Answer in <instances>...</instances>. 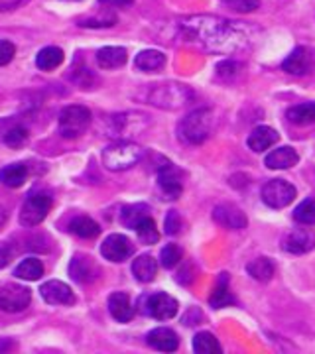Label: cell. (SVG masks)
Returning <instances> with one entry per match:
<instances>
[{"instance_id": "1", "label": "cell", "mask_w": 315, "mask_h": 354, "mask_svg": "<svg viewBox=\"0 0 315 354\" xmlns=\"http://www.w3.org/2000/svg\"><path fill=\"white\" fill-rule=\"evenodd\" d=\"M183 36L199 48L231 55L251 46V28L219 16H189L179 22Z\"/></svg>"}, {"instance_id": "2", "label": "cell", "mask_w": 315, "mask_h": 354, "mask_svg": "<svg viewBox=\"0 0 315 354\" xmlns=\"http://www.w3.org/2000/svg\"><path fill=\"white\" fill-rule=\"evenodd\" d=\"M215 127V116L209 109H197L189 113L181 122H179V138L188 144H203L211 136Z\"/></svg>"}, {"instance_id": "3", "label": "cell", "mask_w": 315, "mask_h": 354, "mask_svg": "<svg viewBox=\"0 0 315 354\" xmlns=\"http://www.w3.org/2000/svg\"><path fill=\"white\" fill-rule=\"evenodd\" d=\"M142 156H144L142 146L134 144V142L120 140L102 150V165L111 171H125V169H130L132 165L138 164Z\"/></svg>"}, {"instance_id": "4", "label": "cell", "mask_w": 315, "mask_h": 354, "mask_svg": "<svg viewBox=\"0 0 315 354\" xmlns=\"http://www.w3.org/2000/svg\"><path fill=\"white\" fill-rule=\"evenodd\" d=\"M191 101H193V91L181 83L154 85L148 93V102L165 111H177Z\"/></svg>"}, {"instance_id": "5", "label": "cell", "mask_w": 315, "mask_h": 354, "mask_svg": "<svg viewBox=\"0 0 315 354\" xmlns=\"http://www.w3.org/2000/svg\"><path fill=\"white\" fill-rule=\"evenodd\" d=\"M91 120H93V114L85 106L81 104L65 106L60 114V134L67 140L79 138L81 134L87 132Z\"/></svg>"}, {"instance_id": "6", "label": "cell", "mask_w": 315, "mask_h": 354, "mask_svg": "<svg viewBox=\"0 0 315 354\" xmlns=\"http://www.w3.org/2000/svg\"><path fill=\"white\" fill-rule=\"evenodd\" d=\"M51 211V197L48 193H34L30 195L20 209V225L26 228L38 227Z\"/></svg>"}, {"instance_id": "7", "label": "cell", "mask_w": 315, "mask_h": 354, "mask_svg": "<svg viewBox=\"0 0 315 354\" xmlns=\"http://www.w3.org/2000/svg\"><path fill=\"white\" fill-rule=\"evenodd\" d=\"M32 304V291L20 283H6L0 288V309L6 313H20Z\"/></svg>"}, {"instance_id": "8", "label": "cell", "mask_w": 315, "mask_h": 354, "mask_svg": "<svg viewBox=\"0 0 315 354\" xmlns=\"http://www.w3.org/2000/svg\"><path fill=\"white\" fill-rule=\"evenodd\" d=\"M296 187L286 179H270L262 187V201L270 209H284L296 199Z\"/></svg>"}, {"instance_id": "9", "label": "cell", "mask_w": 315, "mask_h": 354, "mask_svg": "<svg viewBox=\"0 0 315 354\" xmlns=\"http://www.w3.org/2000/svg\"><path fill=\"white\" fill-rule=\"evenodd\" d=\"M177 301L168 295L164 291H158V293H152L144 299V313L150 315L152 319H158V321H168V319H174L177 315Z\"/></svg>"}, {"instance_id": "10", "label": "cell", "mask_w": 315, "mask_h": 354, "mask_svg": "<svg viewBox=\"0 0 315 354\" xmlns=\"http://www.w3.org/2000/svg\"><path fill=\"white\" fill-rule=\"evenodd\" d=\"M282 69L290 75H307L315 69V51L312 48L305 46H298L296 50L291 51L290 55L284 59Z\"/></svg>"}, {"instance_id": "11", "label": "cell", "mask_w": 315, "mask_h": 354, "mask_svg": "<svg viewBox=\"0 0 315 354\" xmlns=\"http://www.w3.org/2000/svg\"><path fill=\"white\" fill-rule=\"evenodd\" d=\"M282 248L288 254H307L315 248V232L312 228H294L290 230L284 241Z\"/></svg>"}, {"instance_id": "12", "label": "cell", "mask_w": 315, "mask_h": 354, "mask_svg": "<svg viewBox=\"0 0 315 354\" xmlns=\"http://www.w3.org/2000/svg\"><path fill=\"white\" fill-rule=\"evenodd\" d=\"M101 254L111 262H125L134 254V244L125 234H111L101 244Z\"/></svg>"}, {"instance_id": "13", "label": "cell", "mask_w": 315, "mask_h": 354, "mask_svg": "<svg viewBox=\"0 0 315 354\" xmlns=\"http://www.w3.org/2000/svg\"><path fill=\"white\" fill-rule=\"evenodd\" d=\"M39 293H42V299L50 305L75 304V293H73V290H71L67 283L60 281V279H50V281H46V283L39 288Z\"/></svg>"}, {"instance_id": "14", "label": "cell", "mask_w": 315, "mask_h": 354, "mask_svg": "<svg viewBox=\"0 0 315 354\" xmlns=\"http://www.w3.org/2000/svg\"><path fill=\"white\" fill-rule=\"evenodd\" d=\"M213 218L217 225L228 228V230H242V228L249 225L246 215L240 211L239 207L228 205V203H223V205H217L215 207Z\"/></svg>"}, {"instance_id": "15", "label": "cell", "mask_w": 315, "mask_h": 354, "mask_svg": "<svg viewBox=\"0 0 315 354\" xmlns=\"http://www.w3.org/2000/svg\"><path fill=\"white\" fill-rule=\"evenodd\" d=\"M69 276L79 283H91L99 278V266L87 254H79L69 264Z\"/></svg>"}, {"instance_id": "16", "label": "cell", "mask_w": 315, "mask_h": 354, "mask_svg": "<svg viewBox=\"0 0 315 354\" xmlns=\"http://www.w3.org/2000/svg\"><path fill=\"white\" fill-rule=\"evenodd\" d=\"M158 185L164 195V199H177L181 195V179L174 165L165 162L160 169H158Z\"/></svg>"}, {"instance_id": "17", "label": "cell", "mask_w": 315, "mask_h": 354, "mask_svg": "<svg viewBox=\"0 0 315 354\" xmlns=\"http://www.w3.org/2000/svg\"><path fill=\"white\" fill-rule=\"evenodd\" d=\"M146 341H148L152 348H156L160 353H174L179 346L177 335L172 329H168V327H158V329L150 330Z\"/></svg>"}, {"instance_id": "18", "label": "cell", "mask_w": 315, "mask_h": 354, "mask_svg": "<svg viewBox=\"0 0 315 354\" xmlns=\"http://www.w3.org/2000/svg\"><path fill=\"white\" fill-rule=\"evenodd\" d=\"M278 140H280V134L274 128L258 127L252 130L246 144H249V148H251L252 152H266V150H270L276 144Z\"/></svg>"}, {"instance_id": "19", "label": "cell", "mask_w": 315, "mask_h": 354, "mask_svg": "<svg viewBox=\"0 0 315 354\" xmlns=\"http://www.w3.org/2000/svg\"><path fill=\"white\" fill-rule=\"evenodd\" d=\"M300 162V156L298 152L290 148V146H282L276 148L266 156L264 164L268 169H290L294 165Z\"/></svg>"}, {"instance_id": "20", "label": "cell", "mask_w": 315, "mask_h": 354, "mask_svg": "<svg viewBox=\"0 0 315 354\" xmlns=\"http://www.w3.org/2000/svg\"><path fill=\"white\" fill-rule=\"evenodd\" d=\"M109 311L118 323H128L134 317V307L125 291H116L109 297Z\"/></svg>"}, {"instance_id": "21", "label": "cell", "mask_w": 315, "mask_h": 354, "mask_svg": "<svg viewBox=\"0 0 315 354\" xmlns=\"http://www.w3.org/2000/svg\"><path fill=\"white\" fill-rule=\"evenodd\" d=\"M126 59H128V53L125 48L107 46L97 51V64L101 69H118L126 64Z\"/></svg>"}, {"instance_id": "22", "label": "cell", "mask_w": 315, "mask_h": 354, "mask_svg": "<svg viewBox=\"0 0 315 354\" xmlns=\"http://www.w3.org/2000/svg\"><path fill=\"white\" fill-rule=\"evenodd\" d=\"M132 274H134V278L142 281V283H148L152 279L156 278V274H158V262H156V258L150 256V254H142L138 256L134 262H132Z\"/></svg>"}, {"instance_id": "23", "label": "cell", "mask_w": 315, "mask_h": 354, "mask_svg": "<svg viewBox=\"0 0 315 354\" xmlns=\"http://www.w3.org/2000/svg\"><path fill=\"white\" fill-rule=\"evenodd\" d=\"M134 64H136L140 71L154 73V71H160L165 65V55L158 50H144L136 55Z\"/></svg>"}, {"instance_id": "24", "label": "cell", "mask_w": 315, "mask_h": 354, "mask_svg": "<svg viewBox=\"0 0 315 354\" xmlns=\"http://www.w3.org/2000/svg\"><path fill=\"white\" fill-rule=\"evenodd\" d=\"M28 179V167L24 164H10L0 169V183H4L6 187H22L24 181Z\"/></svg>"}, {"instance_id": "25", "label": "cell", "mask_w": 315, "mask_h": 354, "mask_svg": "<svg viewBox=\"0 0 315 354\" xmlns=\"http://www.w3.org/2000/svg\"><path fill=\"white\" fill-rule=\"evenodd\" d=\"M209 304H211L213 309H223V307H227V305L235 304V297H233V293L228 290L227 274H221V278H219L213 293H211V297H209Z\"/></svg>"}, {"instance_id": "26", "label": "cell", "mask_w": 315, "mask_h": 354, "mask_svg": "<svg viewBox=\"0 0 315 354\" xmlns=\"http://www.w3.org/2000/svg\"><path fill=\"white\" fill-rule=\"evenodd\" d=\"M288 120L298 124V127H307V124H315V102H302L288 109Z\"/></svg>"}, {"instance_id": "27", "label": "cell", "mask_w": 315, "mask_h": 354, "mask_svg": "<svg viewBox=\"0 0 315 354\" xmlns=\"http://www.w3.org/2000/svg\"><path fill=\"white\" fill-rule=\"evenodd\" d=\"M69 232L79 236V239H95V236H99L101 228L89 216H75L69 223Z\"/></svg>"}, {"instance_id": "28", "label": "cell", "mask_w": 315, "mask_h": 354, "mask_svg": "<svg viewBox=\"0 0 315 354\" xmlns=\"http://www.w3.org/2000/svg\"><path fill=\"white\" fill-rule=\"evenodd\" d=\"M14 276L18 279H26V281H36L44 276V266L38 258H26L16 266Z\"/></svg>"}, {"instance_id": "29", "label": "cell", "mask_w": 315, "mask_h": 354, "mask_svg": "<svg viewBox=\"0 0 315 354\" xmlns=\"http://www.w3.org/2000/svg\"><path fill=\"white\" fill-rule=\"evenodd\" d=\"M146 216H150V207L144 205V203H136V205L125 207L120 221H123V225L126 228H136Z\"/></svg>"}, {"instance_id": "30", "label": "cell", "mask_w": 315, "mask_h": 354, "mask_svg": "<svg viewBox=\"0 0 315 354\" xmlns=\"http://www.w3.org/2000/svg\"><path fill=\"white\" fill-rule=\"evenodd\" d=\"M63 64V50L60 48H44V50L39 51L38 55H36V65H38L42 71H53V69H57L60 65Z\"/></svg>"}, {"instance_id": "31", "label": "cell", "mask_w": 315, "mask_h": 354, "mask_svg": "<svg viewBox=\"0 0 315 354\" xmlns=\"http://www.w3.org/2000/svg\"><path fill=\"white\" fill-rule=\"evenodd\" d=\"M193 351H195L197 354L223 353V348H221V344H219V341H217V337H215L213 333H207V330L197 333V335L193 337Z\"/></svg>"}, {"instance_id": "32", "label": "cell", "mask_w": 315, "mask_h": 354, "mask_svg": "<svg viewBox=\"0 0 315 354\" xmlns=\"http://www.w3.org/2000/svg\"><path fill=\"white\" fill-rule=\"evenodd\" d=\"M246 270H249V274H251L252 278L256 279V281H270L272 276H274V264H272V260H268V258H256V260H252L251 264L246 266Z\"/></svg>"}, {"instance_id": "33", "label": "cell", "mask_w": 315, "mask_h": 354, "mask_svg": "<svg viewBox=\"0 0 315 354\" xmlns=\"http://www.w3.org/2000/svg\"><path fill=\"white\" fill-rule=\"evenodd\" d=\"M294 221L300 225H305V227L315 225V199H305L300 203L294 209Z\"/></svg>"}, {"instance_id": "34", "label": "cell", "mask_w": 315, "mask_h": 354, "mask_svg": "<svg viewBox=\"0 0 315 354\" xmlns=\"http://www.w3.org/2000/svg\"><path fill=\"white\" fill-rule=\"evenodd\" d=\"M134 230L138 232V239L142 244H156V242L160 241V232H158L156 223L152 221L150 216H146Z\"/></svg>"}, {"instance_id": "35", "label": "cell", "mask_w": 315, "mask_h": 354, "mask_svg": "<svg viewBox=\"0 0 315 354\" xmlns=\"http://www.w3.org/2000/svg\"><path fill=\"white\" fill-rule=\"evenodd\" d=\"M28 140V130L20 124H12L4 134V144H8L10 148H22Z\"/></svg>"}, {"instance_id": "36", "label": "cell", "mask_w": 315, "mask_h": 354, "mask_svg": "<svg viewBox=\"0 0 315 354\" xmlns=\"http://www.w3.org/2000/svg\"><path fill=\"white\" fill-rule=\"evenodd\" d=\"M181 256H183V252H181V248H179L177 244H168V246L162 248L160 262H162L164 268L172 270V268H176V266L181 262Z\"/></svg>"}, {"instance_id": "37", "label": "cell", "mask_w": 315, "mask_h": 354, "mask_svg": "<svg viewBox=\"0 0 315 354\" xmlns=\"http://www.w3.org/2000/svg\"><path fill=\"white\" fill-rule=\"evenodd\" d=\"M14 55H16V46H14L12 41L0 39V67L10 64L14 59Z\"/></svg>"}, {"instance_id": "38", "label": "cell", "mask_w": 315, "mask_h": 354, "mask_svg": "<svg viewBox=\"0 0 315 354\" xmlns=\"http://www.w3.org/2000/svg\"><path fill=\"white\" fill-rule=\"evenodd\" d=\"M164 228H165V234H172V236L181 230V216H179L177 211H170V213L165 215Z\"/></svg>"}, {"instance_id": "39", "label": "cell", "mask_w": 315, "mask_h": 354, "mask_svg": "<svg viewBox=\"0 0 315 354\" xmlns=\"http://www.w3.org/2000/svg\"><path fill=\"white\" fill-rule=\"evenodd\" d=\"M228 4L237 12H254L260 6V0H228Z\"/></svg>"}, {"instance_id": "40", "label": "cell", "mask_w": 315, "mask_h": 354, "mask_svg": "<svg viewBox=\"0 0 315 354\" xmlns=\"http://www.w3.org/2000/svg\"><path fill=\"white\" fill-rule=\"evenodd\" d=\"M240 65L235 64V62H223V64L217 65V73L219 77H223V79H233V77L239 73Z\"/></svg>"}, {"instance_id": "41", "label": "cell", "mask_w": 315, "mask_h": 354, "mask_svg": "<svg viewBox=\"0 0 315 354\" xmlns=\"http://www.w3.org/2000/svg\"><path fill=\"white\" fill-rule=\"evenodd\" d=\"M14 254H16V248L12 246V242H2L0 244V270L10 264Z\"/></svg>"}, {"instance_id": "42", "label": "cell", "mask_w": 315, "mask_h": 354, "mask_svg": "<svg viewBox=\"0 0 315 354\" xmlns=\"http://www.w3.org/2000/svg\"><path fill=\"white\" fill-rule=\"evenodd\" d=\"M30 0H0V12H6V10H16L20 6L28 4Z\"/></svg>"}, {"instance_id": "43", "label": "cell", "mask_w": 315, "mask_h": 354, "mask_svg": "<svg viewBox=\"0 0 315 354\" xmlns=\"http://www.w3.org/2000/svg\"><path fill=\"white\" fill-rule=\"evenodd\" d=\"M102 4H111V6H126L132 4V0H101Z\"/></svg>"}, {"instance_id": "44", "label": "cell", "mask_w": 315, "mask_h": 354, "mask_svg": "<svg viewBox=\"0 0 315 354\" xmlns=\"http://www.w3.org/2000/svg\"><path fill=\"white\" fill-rule=\"evenodd\" d=\"M12 127V122H8V120H0V140H4V134H6V130Z\"/></svg>"}, {"instance_id": "45", "label": "cell", "mask_w": 315, "mask_h": 354, "mask_svg": "<svg viewBox=\"0 0 315 354\" xmlns=\"http://www.w3.org/2000/svg\"><path fill=\"white\" fill-rule=\"evenodd\" d=\"M4 221H6V209H0V227L4 225Z\"/></svg>"}, {"instance_id": "46", "label": "cell", "mask_w": 315, "mask_h": 354, "mask_svg": "<svg viewBox=\"0 0 315 354\" xmlns=\"http://www.w3.org/2000/svg\"><path fill=\"white\" fill-rule=\"evenodd\" d=\"M225 2H228V0H225Z\"/></svg>"}]
</instances>
